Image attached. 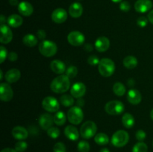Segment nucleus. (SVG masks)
<instances>
[{"instance_id": "f257e3e1", "label": "nucleus", "mask_w": 153, "mask_h": 152, "mask_svg": "<svg viewBox=\"0 0 153 152\" xmlns=\"http://www.w3.org/2000/svg\"><path fill=\"white\" fill-rule=\"evenodd\" d=\"M70 77L67 75H60L51 82L50 88L55 93H64L70 87Z\"/></svg>"}, {"instance_id": "f03ea898", "label": "nucleus", "mask_w": 153, "mask_h": 152, "mask_svg": "<svg viewBox=\"0 0 153 152\" xmlns=\"http://www.w3.org/2000/svg\"><path fill=\"white\" fill-rule=\"evenodd\" d=\"M98 70L103 77H111L115 71L114 62L110 58H102L98 65Z\"/></svg>"}, {"instance_id": "7ed1b4c3", "label": "nucleus", "mask_w": 153, "mask_h": 152, "mask_svg": "<svg viewBox=\"0 0 153 152\" xmlns=\"http://www.w3.org/2000/svg\"><path fill=\"white\" fill-rule=\"evenodd\" d=\"M39 52L43 56L50 58L54 56L58 52V46L56 43L51 40H45L39 44Z\"/></svg>"}, {"instance_id": "20e7f679", "label": "nucleus", "mask_w": 153, "mask_h": 152, "mask_svg": "<svg viewBox=\"0 0 153 152\" xmlns=\"http://www.w3.org/2000/svg\"><path fill=\"white\" fill-rule=\"evenodd\" d=\"M67 116L70 123L75 125H79L84 119L83 110L78 106H73L68 110Z\"/></svg>"}, {"instance_id": "39448f33", "label": "nucleus", "mask_w": 153, "mask_h": 152, "mask_svg": "<svg viewBox=\"0 0 153 152\" xmlns=\"http://www.w3.org/2000/svg\"><path fill=\"white\" fill-rule=\"evenodd\" d=\"M129 140L128 132L123 130H119L113 134L111 137V143L117 148L124 147Z\"/></svg>"}, {"instance_id": "423d86ee", "label": "nucleus", "mask_w": 153, "mask_h": 152, "mask_svg": "<svg viewBox=\"0 0 153 152\" xmlns=\"http://www.w3.org/2000/svg\"><path fill=\"white\" fill-rule=\"evenodd\" d=\"M105 110L106 113L111 116H117L123 113L125 110L124 104L120 101L113 100L110 101L105 106Z\"/></svg>"}, {"instance_id": "0eeeda50", "label": "nucleus", "mask_w": 153, "mask_h": 152, "mask_svg": "<svg viewBox=\"0 0 153 152\" xmlns=\"http://www.w3.org/2000/svg\"><path fill=\"white\" fill-rule=\"evenodd\" d=\"M97 131V126L95 122L92 121H87L85 123L82 124L80 128V135L82 138L91 139L95 137L96 133Z\"/></svg>"}, {"instance_id": "6e6552de", "label": "nucleus", "mask_w": 153, "mask_h": 152, "mask_svg": "<svg viewBox=\"0 0 153 152\" xmlns=\"http://www.w3.org/2000/svg\"><path fill=\"white\" fill-rule=\"evenodd\" d=\"M42 107L49 113H56L60 109V103L52 96H47L42 101Z\"/></svg>"}, {"instance_id": "1a4fd4ad", "label": "nucleus", "mask_w": 153, "mask_h": 152, "mask_svg": "<svg viewBox=\"0 0 153 152\" xmlns=\"http://www.w3.org/2000/svg\"><path fill=\"white\" fill-rule=\"evenodd\" d=\"M67 40L73 46H81L85 43V37L80 31H73L69 33Z\"/></svg>"}, {"instance_id": "9d476101", "label": "nucleus", "mask_w": 153, "mask_h": 152, "mask_svg": "<svg viewBox=\"0 0 153 152\" xmlns=\"http://www.w3.org/2000/svg\"><path fill=\"white\" fill-rule=\"evenodd\" d=\"M13 97V91L11 86L7 83H1L0 85V99L4 102L12 100Z\"/></svg>"}, {"instance_id": "9b49d317", "label": "nucleus", "mask_w": 153, "mask_h": 152, "mask_svg": "<svg viewBox=\"0 0 153 152\" xmlns=\"http://www.w3.org/2000/svg\"><path fill=\"white\" fill-rule=\"evenodd\" d=\"M86 93V86L82 82H77L72 86L70 94L76 98H82Z\"/></svg>"}, {"instance_id": "f8f14e48", "label": "nucleus", "mask_w": 153, "mask_h": 152, "mask_svg": "<svg viewBox=\"0 0 153 152\" xmlns=\"http://www.w3.org/2000/svg\"><path fill=\"white\" fill-rule=\"evenodd\" d=\"M1 36H0V42L2 44H7L10 43L13 39V32L10 27L6 25H2L0 26Z\"/></svg>"}, {"instance_id": "ddd939ff", "label": "nucleus", "mask_w": 153, "mask_h": 152, "mask_svg": "<svg viewBox=\"0 0 153 152\" xmlns=\"http://www.w3.org/2000/svg\"><path fill=\"white\" fill-rule=\"evenodd\" d=\"M55 123L54 122V116L50 115L49 113H43L40 115L39 118V124L40 126L41 127L42 129L47 131L50 128H52L53 124Z\"/></svg>"}, {"instance_id": "4468645a", "label": "nucleus", "mask_w": 153, "mask_h": 152, "mask_svg": "<svg viewBox=\"0 0 153 152\" xmlns=\"http://www.w3.org/2000/svg\"><path fill=\"white\" fill-rule=\"evenodd\" d=\"M52 20L57 24L64 23L67 19V13L64 8H57L52 13Z\"/></svg>"}, {"instance_id": "2eb2a0df", "label": "nucleus", "mask_w": 153, "mask_h": 152, "mask_svg": "<svg viewBox=\"0 0 153 152\" xmlns=\"http://www.w3.org/2000/svg\"><path fill=\"white\" fill-rule=\"evenodd\" d=\"M153 4L151 0H137L134 3V9L140 13H146L152 9Z\"/></svg>"}, {"instance_id": "dca6fc26", "label": "nucleus", "mask_w": 153, "mask_h": 152, "mask_svg": "<svg viewBox=\"0 0 153 152\" xmlns=\"http://www.w3.org/2000/svg\"><path fill=\"white\" fill-rule=\"evenodd\" d=\"M94 46L99 52H105L110 47V40L106 37H100L96 40Z\"/></svg>"}, {"instance_id": "f3484780", "label": "nucleus", "mask_w": 153, "mask_h": 152, "mask_svg": "<svg viewBox=\"0 0 153 152\" xmlns=\"http://www.w3.org/2000/svg\"><path fill=\"white\" fill-rule=\"evenodd\" d=\"M127 100L130 104L133 105H137L142 100V95L140 91L137 89H131L127 93Z\"/></svg>"}, {"instance_id": "a211bd4d", "label": "nucleus", "mask_w": 153, "mask_h": 152, "mask_svg": "<svg viewBox=\"0 0 153 152\" xmlns=\"http://www.w3.org/2000/svg\"><path fill=\"white\" fill-rule=\"evenodd\" d=\"M18 11L22 16H29L33 13L34 8L31 3L26 1H21L18 5Z\"/></svg>"}, {"instance_id": "6ab92c4d", "label": "nucleus", "mask_w": 153, "mask_h": 152, "mask_svg": "<svg viewBox=\"0 0 153 152\" xmlns=\"http://www.w3.org/2000/svg\"><path fill=\"white\" fill-rule=\"evenodd\" d=\"M11 134L14 139L17 140H24L28 138V132L25 128L21 126H16L13 128Z\"/></svg>"}, {"instance_id": "aec40b11", "label": "nucleus", "mask_w": 153, "mask_h": 152, "mask_svg": "<svg viewBox=\"0 0 153 152\" xmlns=\"http://www.w3.org/2000/svg\"><path fill=\"white\" fill-rule=\"evenodd\" d=\"M21 77V73L17 69H10L6 72L4 78L7 83H13L19 80Z\"/></svg>"}, {"instance_id": "412c9836", "label": "nucleus", "mask_w": 153, "mask_h": 152, "mask_svg": "<svg viewBox=\"0 0 153 152\" xmlns=\"http://www.w3.org/2000/svg\"><path fill=\"white\" fill-rule=\"evenodd\" d=\"M50 68L53 72L58 75H62L66 72V66L63 61L60 60H54L51 62Z\"/></svg>"}, {"instance_id": "4be33fe9", "label": "nucleus", "mask_w": 153, "mask_h": 152, "mask_svg": "<svg viewBox=\"0 0 153 152\" xmlns=\"http://www.w3.org/2000/svg\"><path fill=\"white\" fill-rule=\"evenodd\" d=\"M64 135L72 141H76L79 138V132L76 127L73 125H67L64 129Z\"/></svg>"}, {"instance_id": "5701e85b", "label": "nucleus", "mask_w": 153, "mask_h": 152, "mask_svg": "<svg viewBox=\"0 0 153 152\" xmlns=\"http://www.w3.org/2000/svg\"><path fill=\"white\" fill-rule=\"evenodd\" d=\"M69 13L73 18H79L83 13V7L79 2H74L69 7Z\"/></svg>"}, {"instance_id": "b1692460", "label": "nucleus", "mask_w": 153, "mask_h": 152, "mask_svg": "<svg viewBox=\"0 0 153 152\" xmlns=\"http://www.w3.org/2000/svg\"><path fill=\"white\" fill-rule=\"evenodd\" d=\"M7 22L9 26L16 28L22 25V22H23V19H22V16L18 14H12L8 16Z\"/></svg>"}, {"instance_id": "393cba45", "label": "nucleus", "mask_w": 153, "mask_h": 152, "mask_svg": "<svg viewBox=\"0 0 153 152\" xmlns=\"http://www.w3.org/2000/svg\"><path fill=\"white\" fill-rule=\"evenodd\" d=\"M137 59L132 55H128L123 59V66L128 69H133L137 66Z\"/></svg>"}, {"instance_id": "a878e982", "label": "nucleus", "mask_w": 153, "mask_h": 152, "mask_svg": "<svg viewBox=\"0 0 153 152\" xmlns=\"http://www.w3.org/2000/svg\"><path fill=\"white\" fill-rule=\"evenodd\" d=\"M37 42V37L33 34H27L22 37V43L28 47H34Z\"/></svg>"}, {"instance_id": "bb28decb", "label": "nucleus", "mask_w": 153, "mask_h": 152, "mask_svg": "<svg viewBox=\"0 0 153 152\" xmlns=\"http://www.w3.org/2000/svg\"><path fill=\"white\" fill-rule=\"evenodd\" d=\"M122 123L123 125L126 128L129 129V128H133V126L134 125V123H135L134 116L131 114H130V113H126L122 118Z\"/></svg>"}, {"instance_id": "cd10ccee", "label": "nucleus", "mask_w": 153, "mask_h": 152, "mask_svg": "<svg viewBox=\"0 0 153 152\" xmlns=\"http://www.w3.org/2000/svg\"><path fill=\"white\" fill-rule=\"evenodd\" d=\"M60 103L65 107H73L74 104V97L68 94H64L60 97Z\"/></svg>"}, {"instance_id": "c85d7f7f", "label": "nucleus", "mask_w": 153, "mask_h": 152, "mask_svg": "<svg viewBox=\"0 0 153 152\" xmlns=\"http://www.w3.org/2000/svg\"><path fill=\"white\" fill-rule=\"evenodd\" d=\"M67 118V116H66L64 112L58 110L54 115V122H55V125H58V126H62L65 124Z\"/></svg>"}, {"instance_id": "c756f323", "label": "nucleus", "mask_w": 153, "mask_h": 152, "mask_svg": "<svg viewBox=\"0 0 153 152\" xmlns=\"http://www.w3.org/2000/svg\"><path fill=\"white\" fill-rule=\"evenodd\" d=\"M94 141L99 145H105L109 142V138L107 134L104 133H100L96 134L94 137Z\"/></svg>"}, {"instance_id": "7c9ffc66", "label": "nucleus", "mask_w": 153, "mask_h": 152, "mask_svg": "<svg viewBox=\"0 0 153 152\" xmlns=\"http://www.w3.org/2000/svg\"><path fill=\"white\" fill-rule=\"evenodd\" d=\"M113 91L115 95L121 97L125 95L126 89V86L123 83L121 82H116L113 86Z\"/></svg>"}, {"instance_id": "2f4dec72", "label": "nucleus", "mask_w": 153, "mask_h": 152, "mask_svg": "<svg viewBox=\"0 0 153 152\" xmlns=\"http://www.w3.org/2000/svg\"><path fill=\"white\" fill-rule=\"evenodd\" d=\"M148 146L143 142L136 143L132 148V152H147Z\"/></svg>"}, {"instance_id": "473e14b6", "label": "nucleus", "mask_w": 153, "mask_h": 152, "mask_svg": "<svg viewBox=\"0 0 153 152\" xmlns=\"http://www.w3.org/2000/svg\"><path fill=\"white\" fill-rule=\"evenodd\" d=\"M77 148L79 152H89L91 146L87 141H80L78 143Z\"/></svg>"}, {"instance_id": "72a5a7b5", "label": "nucleus", "mask_w": 153, "mask_h": 152, "mask_svg": "<svg viewBox=\"0 0 153 152\" xmlns=\"http://www.w3.org/2000/svg\"><path fill=\"white\" fill-rule=\"evenodd\" d=\"M61 131L56 127H52L47 130V135L52 139H57L59 137Z\"/></svg>"}, {"instance_id": "f704fd0d", "label": "nucleus", "mask_w": 153, "mask_h": 152, "mask_svg": "<svg viewBox=\"0 0 153 152\" xmlns=\"http://www.w3.org/2000/svg\"><path fill=\"white\" fill-rule=\"evenodd\" d=\"M28 148V144L23 140H19L15 144V150L17 152H24Z\"/></svg>"}, {"instance_id": "c9c22d12", "label": "nucleus", "mask_w": 153, "mask_h": 152, "mask_svg": "<svg viewBox=\"0 0 153 152\" xmlns=\"http://www.w3.org/2000/svg\"><path fill=\"white\" fill-rule=\"evenodd\" d=\"M78 74V69L76 66H71L66 70V75L68 76L70 78H74Z\"/></svg>"}, {"instance_id": "e433bc0d", "label": "nucleus", "mask_w": 153, "mask_h": 152, "mask_svg": "<svg viewBox=\"0 0 153 152\" xmlns=\"http://www.w3.org/2000/svg\"><path fill=\"white\" fill-rule=\"evenodd\" d=\"M7 56H8V54H7V49L4 46H0V63H4Z\"/></svg>"}, {"instance_id": "4c0bfd02", "label": "nucleus", "mask_w": 153, "mask_h": 152, "mask_svg": "<svg viewBox=\"0 0 153 152\" xmlns=\"http://www.w3.org/2000/svg\"><path fill=\"white\" fill-rule=\"evenodd\" d=\"M66 146L63 142H57L53 147V152H66Z\"/></svg>"}, {"instance_id": "58836bf2", "label": "nucleus", "mask_w": 153, "mask_h": 152, "mask_svg": "<svg viewBox=\"0 0 153 152\" xmlns=\"http://www.w3.org/2000/svg\"><path fill=\"white\" fill-rule=\"evenodd\" d=\"M100 62V60L96 55H91L88 59V63L91 66H97L99 65Z\"/></svg>"}, {"instance_id": "ea45409f", "label": "nucleus", "mask_w": 153, "mask_h": 152, "mask_svg": "<svg viewBox=\"0 0 153 152\" xmlns=\"http://www.w3.org/2000/svg\"><path fill=\"white\" fill-rule=\"evenodd\" d=\"M135 136L136 139H137L139 142H143V140L146 139V134L144 131H143V130H138V131L136 132Z\"/></svg>"}, {"instance_id": "a19ab883", "label": "nucleus", "mask_w": 153, "mask_h": 152, "mask_svg": "<svg viewBox=\"0 0 153 152\" xmlns=\"http://www.w3.org/2000/svg\"><path fill=\"white\" fill-rule=\"evenodd\" d=\"M120 10L122 11L128 12L130 10V8H131L130 3L127 1H121L120 4Z\"/></svg>"}, {"instance_id": "79ce46f5", "label": "nucleus", "mask_w": 153, "mask_h": 152, "mask_svg": "<svg viewBox=\"0 0 153 152\" xmlns=\"http://www.w3.org/2000/svg\"><path fill=\"white\" fill-rule=\"evenodd\" d=\"M148 20H149V19H146L145 16H140V17L137 19V25H138V26L141 27V28H143V27L147 25Z\"/></svg>"}, {"instance_id": "37998d69", "label": "nucleus", "mask_w": 153, "mask_h": 152, "mask_svg": "<svg viewBox=\"0 0 153 152\" xmlns=\"http://www.w3.org/2000/svg\"><path fill=\"white\" fill-rule=\"evenodd\" d=\"M37 38H38L39 40H41V41L45 40V38H46V31H45L43 29L38 30L37 32Z\"/></svg>"}, {"instance_id": "c03bdc74", "label": "nucleus", "mask_w": 153, "mask_h": 152, "mask_svg": "<svg viewBox=\"0 0 153 152\" xmlns=\"http://www.w3.org/2000/svg\"><path fill=\"white\" fill-rule=\"evenodd\" d=\"M7 58L10 61H16V60L18 59V55L15 52H11L8 54V56H7Z\"/></svg>"}, {"instance_id": "a18cd8bd", "label": "nucleus", "mask_w": 153, "mask_h": 152, "mask_svg": "<svg viewBox=\"0 0 153 152\" xmlns=\"http://www.w3.org/2000/svg\"><path fill=\"white\" fill-rule=\"evenodd\" d=\"M76 106L81 107V108H82V107H84V106H85V101H84V99H82V98H77V101H76Z\"/></svg>"}, {"instance_id": "49530a36", "label": "nucleus", "mask_w": 153, "mask_h": 152, "mask_svg": "<svg viewBox=\"0 0 153 152\" xmlns=\"http://www.w3.org/2000/svg\"><path fill=\"white\" fill-rule=\"evenodd\" d=\"M84 49H85L87 52H92L93 49H94V47H93V46L91 44L88 43V44H85V46H84Z\"/></svg>"}, {"instance_id": "de8ad7c7", "label": "nucleus", "mask_w": 153, "mask_h": 152, "mask_svg": "<svg viewBox=\"0 0 153 152\" xmlns=\"http://www.w3.org/2000/svg\"><path fill=\"white\" fill-rule=\"evenodd\" d=\"M148 19H149V22L153 25V10H150L149 13H148Z\"/></svg>"}, {"instance_id": "09e8293b", "label": "nucleus", "mask_w": 153, "mask_h": 152, "mask_svg": "<svg viewBox=\"0 0 153 152\" xmlns=\"http://www.w3.org/2000/svg\"><path fill=\"white\" fill-rule=\"evenodd\" d=\"M1 152H17L15 149L10 148H5L2 149Z\"/></svg>"}, {"instance_id": "8fccbe9b", "label": "nucleus", "mask_w": 153, "mask_h": 152, "mask_svg": "<svg viewBox=\"0 0 153 152\" xmlns=\"http://www.w3.org/2000/svg\"><path fill=\"white\" fill-rule=\"evenodd\" d=\"M9 2H10V4L13 6L19 5V1H18V0H9Z\"/></svg>"}, {"instance_id": "3c124183", "label": "nucleus", "mask_w": 153, "mask_h": 152, "mask_svg": "<svg viewBox=\"0 0 153 152\" xmlns=\"http://www.w3.org/2000/svg\"><path fill=\"white\" fill-rule=\"evenodd\" d=\"M0 22H1V25H4V22H6V19L4 15H1L0 16Z\"/></svg>"}, {"instance_id": "603ef678", "label": "nucleus", "mask_w": 153, "mask_h": 152, "mask_svg": "<svg viewBox=\"0 0 153 152\" xmlns=\"http://www.w3.org/2000/svg\"><path fill=\"white\" fill-rule=\"evenodd\" d=\"M100 152H110V151H109L108 148H105L101 149Z\"/></svg>"}, {"instance_id": "864d4df0", "label": "nucleus", "mask_w": 153, "mask_h": 152, "mask_svg": "<svg viewBox=\"0 0 153 152\" xmlns=\"http://www.w3.org/2000/svg\"><path fill=\"white\" fill-rule=\"evenodd\" d=\"M3 78V72H2V70L0 69V80H2Z\"/></svg>"}, {"instance_id": "5fc2aeb1", "label": "nucleus", "mask_w": 153, "mask_h": 152, "mask_svg": "<svg viewBox=\"0 0 153 152\" xmlns=\"http://www.w3.org/2000/svg\"><path fill=\"white\" fill-rule=\"evenodd\" d=\"M113 2H115V3H119V2H121V1H123V0H111Z\"/></svg>"}, {"instance_id": "6e6d98bb", "label": "nucleus", "mask_w": 153, "mask_h": 152, "mask_svg": "<svg viewBox=\"0 0 153 152\" xmlns=\"http://www.w3.org/2000/svg\"><path fill=\"white\" fill-rule=\"evenodd\" d=\"M150 117H151V119L153 120V109L151 110V112H150Z\"/></svg>"}, {"instance_id": "4d7b16f0", "label": "nucleus", "mask_w": 153, "mask_h": 152, "mask_svg": "<svg viewBox=\"0 0 153 152\" xmlns=\"http://www.w3.org/2000/svg\"><path fill=\"white\" fill-rule=\"evenodd\" d=\"M79 1H81V0H79Z\"/></svg>"}, {"instance_id": "13d9d810", "label": "nucleus", "mask_w": 153, "mask_h": 152, "mask_svg": "<svg viewBox=\"0 0 153 152\" xmlns=\"http://www.w3.org/2000/svg\"><path fill=\"white\" fill-rule=\"evenodd\" d=\"M152 144H153V142H152Z\"/></svg>"}]
</instances>
